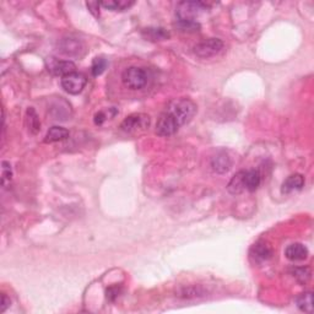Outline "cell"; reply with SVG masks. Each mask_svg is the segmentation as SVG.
I'll return each mask as SVG.
<instances>
[{
  "mask_svg": "<svg viewBox=\"0 0 314 314\" xmlns=\"http://www.w3.org/2000/svg\"><path fill=\"white\" fill-rule=\"evenodd\" d=\"M86 5H87V8H89L90 13H91L95 18H98V16H100V11H98V9H100V7H101V3L90 2V3H86Z\"/></svg>",
  "mask_w": 314,
  "mask_h": 314,
  "instance_id": "cell-26",
  "label": "cell"
},
{
  "mask_svg": "<svg viewBox=\"0 0 314 314\" xmlns=\"http://www.w3.org/2000/svg\"><path fill=\"white\" fill-rule=\"evenodd\" d=\"M133 5H134V2H128V0H106L101 3V7H103L104 9L113 11H124Z\"/></svg>",
  "mask_w": 314,
  "mask_h": 314,
  "instance_id": "cell-19",
  "label": "cell"
},
{
  "mask_svg": "<svg viewBox=\"0 0 314 314\" xmlns=\"http://www.w3.org/2000/svg\"><path fill=\"white\" fill-rule=\"evenodd\" d=\"M211 167L215 172L217 173H226V172L230 171L232 167V160L226 152H219L213 157L211 160Z\"/></svg>",
  "mask_w": 314,
  "mask_h": 314,
  "instance_id": "cell-11",
  "label": "cell"
},
{
  "mask_svg": "<svg viewBox=\"0 0 314 314\" xmlns=\"http://www.w3.org/2000/svg\"><path fill=\"white\" fill-rule=\"evenodd\" d=\"M179 129V124L171 113L165 112L160 115L156 124V133L160 137H171Z\"/></svg>",
  "mask_w": 314,
  "mask_h": 314,
  "instance_id": "cell-7",
  "label": "cell"
},
{
  "mask_svg": "<svg viewBox=\"0 0 314 314\" xmlns=\"http://www.w3.org/2000/svg\"><path fill=\"white\" fill-rule=\"evenodd\" d=\"M208 10V5L203 2H182L177 5V18L180 21L197 22L198 16Z\"/></svg>",
  "mask_w": 314,
  "mask_h": 314,
  "instance_id": "cell-2",
  "label": "cell"
},
{
  "mask_svg": "<svg viewBox=\"0 0 314 314\" xmlns=\"http://www.w3.org/2000/svg\"><path fill=\"white\" fill-rule=\"evenodd\" d=\"M85 50V44L80 39L68 37L63 38L59 43V52L68 56H80Z\"/></svg>",
  "mask_w": 314,
  "mask_h": 314,
  "instance_id": "cell-9",
  "label": "cell"
},
{
  "mask_svg": "<svg viewBox=\"0 0 314 314\" xmlns=\"http://www.w3.org/2000/svg\"><path fill=\"white\" fill-rule=\"evenodd\" d=\"M11 177H13V171H11V165L7 161L2 163V184L7 186L10 183Z\"/></svg>",
  "mask_w": 314,
  "mask_h": 314,
  "instance_id": "cell-24",
  "label": "cell"
},
{
  "mask_svg": "<svg viewBox=\"0 0 314 314\" xmlns=\"http://www.w3.org/2000/svg\"><path fill=\"white\" fill-rule=\"evenodd\" d=\"M67 138H69V130L63 128V127H52L47 132V135H46V139H44V141L46 143H58V141H61V140H65Z\"/></svg>",
  "mask_w": 314,
  "mask_h": 314,
  "instance_id": "cell-15",
  "label": "cell"
},
{
  "mask_svg": "<svg viewBox=\"0 0 314 314\" xmlns=\"http://www.w3.org/2000/svg\"><path fill=\"white\" fill-rule=\"evenodd\" d=\"M143 36L149 41H165L169 38V32L162 27H149L143 30Z\"/></svg>",
  "mask_w": 314,
  "mask_h": 314,
  "instance_id": "cell-16",
  "label": "cell"
},
{
  "mask_svg": "<svg viewBox=\"0 0 314 314\" xmlns=\"http://www.w3.org/2000/svg\"><path fill=\"white\" fill-rule=\"evenodd\" d=\"M271 256H273V249L269 247L268 243L258 242L252 247L250 257L252 259H254V262H267V260L271 258Z\"/></svg>",
  "mask_w": 314,
  "mask_h": 314,
  "instance_id": "cell-10",
  "label": "cell"
},
{
  "mask_svg": "<svg viewBox=\"0 0 314 314\" xmlns=\"http://www.w3.org/2000/svg\"><path fill=\"white\" fill-rule=\"evenodd\" d=\"M177 27L179 28L183 32H195V31H199L200 25L198 22H192V21H177Z\"/></svg>",
  "mask_w": 314,
  "mask_h": 314,
  "instance_id": "cell-25",
  "label": "cell"
},
{
  "mask_svg": "<svg viewBox=\"0 0 314 314\" xmlns=\"http://www.w3.org/2000/svg\"><path fill=\"white\" fill-rule=\"evenodd\" d=\"M260 182H262V177H260V173L258 171H256V169L245 171L244 185L248 192H256L259 188Z\"/></svg>",
  "mask_w": 314,
  "mask_h": 314,
  "instance_id": "cell-17",
  "label": "cell"
},
{
  "mask_svg": "<svg viewBox=\"0 0 314 314\" xmlns=\"http://www.w3.org/2000/svg\"><path fill=\"white\" fill-rule=\"evenodd\" d=\"M285 256L291 262H301V260L307 259L308 249L302 243H293V244H290L286 248Z\"/></svg>",
  "mask_w": 314,
  "mask_h": 314,
  "instance_id": "cell-12",
  "label": "cell"
},
{
  "mask_svg": "<svg viewBox=\"0 0 314 314\" xmlns=\"http://www.w3.org/2000/svg\"><path fill=\"white\" fill-rule=\"evenodd\" d=\"M9 305H10V298H8V296L5 295V293H3L2 295V304H0V313H4Z\"/></svg>",
  "mask_w": 314,
  "mask_h": 314,
  "instance_id": "cell-28",
  "label": "cell"
},
{
  "mask_svg": "<svg viewBox=\"0 0 314 314\" xmlns=\"http://www.w3.org/2000/svg\"><path fill=\"white\" fill-rule=\"evenodd\" d=\"M296 304L302 312L312 313L313 312V295L312 292H303L296 298Z\"/></svg>",
  "mask_w": 314,
  "mask_h": 314,
  "instance_id": "cell-18",
  "label": "cell"
},
{
  "mask_svg": "<svg viewBox=\"0 0 314 314\" xmlns=\"http://www.w3.org/2000/svg\"><path fill=\"white\" fill-rule=\"evenodd\" d=\"M47 68L53 75L64 78V76L72 74V73H75L76 65L69 60H59L56 58H48Z\"/></svg>",
  "mask_w": 314,
  "mask_h": 314,
  "instance_id": "cell-8",
  "label": "cell"
},
{
  "mask_svg": "<svg viewBox=\"0 0 314 314\" xmlns=\"http://www.w3.org/2000/svg\"><path fill=\"white\" fill-rule=\"evenodd\" d=\"M310 269L307 267H299L292 269V276L299 284H307L310 279Z\"/></svg>",
  "mask_w": 314,
  "mask_h": 314,
  "instance_id": "cell-22",
  "label": "cell"
},
{
  "mask_svg": "<svg viewBox=\"0 0 314 314\" xmlns=\"http://www.w3.org/2000/svg\"><path fill=\"white\" fill-rule=\"evenodd\" d=\"M223 48V42L219 38H209L200 42L194 47V53L202 59H208L215 56L221 52Z\"/></svg>",
  "mask_w": 314,
  "mask_h": 314,
  "instance_id": "cell-5",
  "label": "cell"
},
{
  "mask_svg": "<svg viewBox=\"0 0 314 314\" xmlns=\"http://www.w3.org/2000/svg\"><path fill=\"white\" fill-rule=\"evenodd\" d=\"M150 127V117L144 113H137L127 117L121 121L120 130L127 134H134L146 130Z\"/></svg>",
  "mask_w": 314,
  "mask_h": 314,
  "instance_id": "cell-4",
  "label": "cell"
},
{
  "mask_svg": "<svg viewBox=\"0 0 314 314\" xmlns=\"http://www.w3.org/2000/svg\"><path fill=\"white\" fill-rule=\"evenodd\" d=\"M107 65H108V63H107V60L104 58H95L92 61V65H91V73L93 76H98L101 75L102 73L106 70Z\"/></svg>",
  "mask_w": 314,
  "mask_h": 314,
  "instance_id": "cell-23",
  "label": "cell"
},
{
  "mask_svg": "<svg viewBox=\"0 0 314 314\" xmlns=\"http://www.w3.org/2000/svg\"><path fill=\"white\" fill-rule=\"evenodd\" d=\"M303 185H304L303 176H302V174L295 173L285 180L284 184H282L281 191L284 194H290L292 193V192L301 191V189L303 188Z\"/></svg>",
  "mask_w": 314,
  "mask_h": 314,
  "instance_id": "cell-13",
  "label": "cell"
},
{
  "mask_svg": "<svg viewBox=\"0 0 314 314\" xmlns=\"http://www.w3.org/2000/svg\"><path fill=\"white\" fill-rule=\"evenodd\" d=\"M244 174L245 171H239L231 178L230 183L227 185L228 193H231L232 195H238L245 191Z\"/></svg>",
  "mask_w": 314,
  "mask_h": 314,
  "instance_id": "cell-14",
  "label": "cell"
},
{
  "mask_svg": "<svg viewBox=\"0 0 314 314\" xmlns=\"http://www.w3.org/2000/svg\"><path fill=\"white\" fill-rule=\"evenodd\" d=\"M167 112L171 113L177 120V123L180 125L189 123L192 118L194 117L195 112H197V106L193 101L188 100V98H179L169 104Z\"/></svg>",
  "mask_w": 314,
  "mask_h": 314,
  "instance_id": "cell-1",
  "label": "cell"
},
{
  "mask_svg": "<svg viewBox=\"0 0 314 314\" xmlns=\"http://www.w3.org/2000/svg\"><path fill=\"white\" fill-rule=\"evenodd\" d=\"M121 81L130 90H140L148 84V74L143 68L130 67L121 74Z\"/></svg>",
  "mask_w": 314,
  "mask_h": 314,
  "instance_id": "cell-3",
  "label": "cell"
},
{
  "mask_svg": "<svg viewBox=\"0 0 314 314\" xmlns=\"http://www.w3.org/2000/svg\"><path fill=\"white\" fill-rule=\"evenodd\" d=\"M119 292H120V290L118 286L109 287L108 290H107V298H108L109 301H114V299L119 296Z\"/></svg>",
  "mask_w": 314,
  "mask_h": 314,
  "instance_id": "cell-27",
  "label": "cell"
},
{
  "mask_svg": "<svg viewBox=\"0 0 314 314\" xmlns=\"http://www.w3.org/2000/svg\"><path fill=\"white\" fill-rule=\"evenodd\" d=\"M27 123L30 132L33 133V134H37L39 129H41V121H39L37 113L33 108L27 109Z\"/></svg>",
  "mask_w": 314,
  "mask_h": 314,
  "instance_id": "cell-21",
  "label": "cell"
},
{
  "mask_svg": "<svg viewBox=\"0 0 314 314\" xmlns=\"http://www.w3.org/2000/svg\"><path fill=\"white\" fill-rule=\"evenodd\" d=\"M86 81V76L75 72L61 78V87L70 95H78L84 90Z\"/></svg>",
  "mask_w": 314,
  "mask_h": 314,
  "instance_id": "cell-6",
  "label": "cell"
},
{
  "mask_svg": "<svg viewBox=\"0 0 314 314\" xmlns=\"http://www.w3.org/2000/svg\"><path fill=\"white\" fill-rule=\"evenodd\" d=\"M117 114H118V111L114 108V107H112V108L103 109V111H100V112L96 113L95 117H93V121H95L96 125H102L104 121L108 120V119H112V118H114Z\"/></svg>",
  "mask_w": 314,
  "mask_h": 314,
  "instance_id": "cell-20",
  "label": "cell"
}]
</instances>
